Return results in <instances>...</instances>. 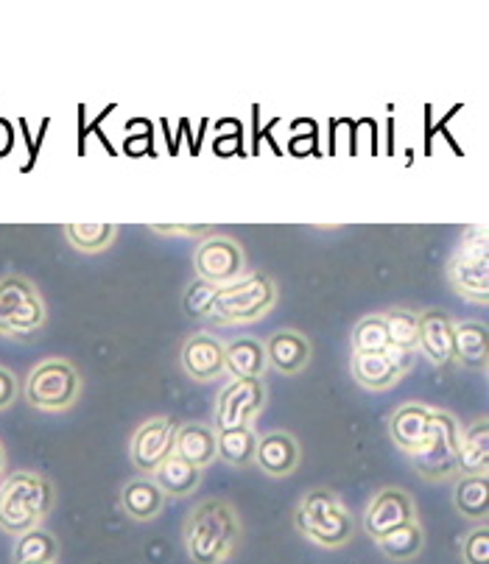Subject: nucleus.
<instances>
[{
	"label": "nucleus",
	"mask_w": 489,
	"mask_h": 564,
	"mask_svg": "<svg viewBox=\"0 0 489 564\" xmlns=\"http://www.w3.org/2000/svg\"><path fill=\"white\" fill-rule=\"evenodd\" d=\"M241 522L227 500H205L185 522V547L194 564H221L232 556Z\"/></svg>",
	"instance_id": "f257e3e1"
},
{
	"label": "nucleus",
	"mask_w": 489,
	"mask_h": 564,
	"mask_svg": "<svg viewBox=\"0 0 489 564\" xmlns=\"http://www.w3.org/2000/svg\"><path fill=\"white\" fill-rule=\"evenodd\" d=\"M54 506V484L40 473H14L0 487V531L23 536L40 529Z\"/></svg>",
	"instance_id": "f03ea898"
},
{
	"label": "nucleus",
	"mask_w": 489,
	"mask_h": 564,
	"mask_svg": "<svg viewBox=\"0 0 489 564\" xmlns=\"http://www.w3.org/2000/svg\"><path fill=\"white\" fill-rule=\"evenodd\" d=\"M278 305V282L269 274H243L241 280L221 285L213 296L210 316L216 325H249L267 316Z\"/></svg>",
	"instance_id": "7ed1b4c3"
},
{
	"label": "nucleus",
	"mask_w": 489,
	"mask_h": 564,
	"mask_svg": "<svg viewBox=\"0 0 489 564\" xmlns=\"http://www.w3.org/2000/svg\"><path fill=\"white\" fill-rule=\"evenodd\" d=\"M294 525L322 547H341L356 534V520L330 489H311L296 506Z\"/></svg>",
	"instance_id": "20e7f679"
},
{
	"label": "nucleus",
	"mask_w": 489,
	"mask_h": 564,
	"mask_svg": "<svg viewBox=\"0 0 489 564\" xmlns=\"http://www.w3.org/2000/svg\"><path fill=\"white\" fill-rule=\"evenodd\" d=\"M447 280L459 296L467 302L489 300V254H487V229L483 224H472L465 229L459 249L447 263Z\"/></svg>",
	"instance_id": "39448f33"
},
{
	"label": "nucleus",
	"mask_w": 489,
	"mask_h": 564,
	"mask_svg": "<svg viewBox=\"0 0 489 564\" xmlns=\"http://www.w3.org/2000/svg\"><path fill=\"white\" fill-rule=\"evenodd\" d=\"M82 375L70 360L48 358L36 364L25 378V400L36 411H67L79 400Z\"/></svg>",
	"instance_id": "423d86ee"
},
{
	"label": "nucleus",
	"mask_w": 489,
	"mask_h": 564,
	"mask_svg": "<svg viewBox=\"0 0 489 564\" xmlns=\"http://www.w3.org/2000/svg\"><path fill=\"white\" fill-rule=\"evenodd\" d=\"M45 318L43 296L25 276L9 274L0 280V336H31Z\"/></svg>",
	"instance_id": "0eeeda50"
},
{
	"label": "nucleus",
	"mask_w": 489,
	"mask_h": 564,
	"mask_svg": "<svg viewBox=\"0 0 489 564\" xmlns=\"http://www.w3.org/2000/svg\"><path fill=\"white\" fill-rule=\"evenodd\" d=\"M459 422L454 414L431 411V431L417 453H411V464L425 480H447L456 475V447H459Z\"/></svg>",
	"instance_id": "6e6552de"
},
{
	"label": "nucleus",
	"mask_w": 489,
	"mask_h": 564,
	"mask_svg": "<svg viewBox=\"0 0 489 564\" xmlns=\"http://www.w3.org/2000/svg\"><path fill=\"white\" fill-rule=\"evenodd\" d=\"M267 409V386L258 378L232 380L221 389L216 402V433L252 425Z\"/></svg>",
	"instance_id": "1a4fd4ad"
},
{
	"label": "nucleus",
	"mask_w": 489,
	"mask_h": 564,
	"mask_svg": "<svg viewBox=\"0 0 489 564\" xmlns=\"http://www.w3.org/2000/svg\"><path fill=\"white\" fill-rule=\"evenodd\" d=\"M194 269L196 280L210 282V285L221 289V285L241 280L243 269H247V258H243V249L232 238L210 235L196 247Z\"/></svg>",
	"instance_id": "9d476101"
},
{
	"label": "nucleus",
	"mask_w": 489,
	"mask_h": 564,
	"mask_svg": "<svg viewBox=\"0 0 489 564\" xmlns=\"http://www.w3.org/2000/svg\"><path fill=\"white\" fill-rule=\"evenodd\" d=\"M174 433L176 422L171 416H152V420H145L132 433V442H129V456H132L134 467L140 473L152 475L174 453Z\"/></svg>",
	"instance_id": "9b49d317"
},
{
	"label": "nucleus",
	"mask_w": 489,
	"mask_h": 564,
	"mask_svg": "<svg viewBox=\"0 0 489 564\" xmlns=\"http://www.w3.org/2000/svg\"><path fill=\"white\" fill-rule=\"evenodd\" d=\"M411 520H417V506H414L411 495L405 489L389 487L369 500L367 514H363V531L372 540H381L383 534L400 529Z\"/></svg>",
	"instance_id": "f8f14e48"
},
{
	"label": "nucleus",
	"mask_w": 489,
	"mask_h": 564,
	"mask_svg": "<svg viewBox=\"0 0 489 564\" xmlns=\"http://www.w3.org/2000/svg\"><path fill=\"white\" fill-rule=\"evenodd\" d=\"M414 367V355H398V352H369V355H356L352 352L350 369L352 378L358 386L369 391H387L403 378L409 369Z\"/></svg>",
	"instance_id": "ddd939ff"
},
{
	"label": "nucleus",
	"mask_w": 489,
	"mask_h": 564,
	"mask_svg": "<svg viewBox=\"0 0 489 564\" xmlns=\"http://www.w3.org/2000/svg\"><path fill=\"white\" fill-rule=\"evenodd\" d=\"M450 341H454V318L445 311L417 313V349L436 369H447L454 364Z\"/></svg>",
	"instance_id": "4468645a"
},
{
	"label": "nucleus",
	"mask_w": 489,
	"mask_h": 564,
	"mask_svg": "<svg viewBox=\"0 0 489 564\" xmlns=\"http://www.w3.org/2000/svg\"><path fill=\"white\" fill-rule=\"evenodd\" d=\"M182 369L194 380H216L224 375V344L207 333H196L182 347Z\"/></svg>",
	"instance_id": "2eb2a0df"
},
{
	"label": "nucleus",
	"mask_w": 489,
	"mask_h": 564,
	"mask_svg": "<svg viewBox=\"0 0 489 564\" xmlns=\"http://www.w3.org/2000/svg\"><path fill=\"white\" fill-rule=\"evenodd\" d=\"M254 464L272 478H285L300 467V442L285 431H272L258 438Z\"/></svg>",
	"instance_id": "dca6fc26"
},
{
	"label": "nucleus",
	"mask_w": 489,
	"mask_h": 564,
	"mask_svg": "<svg viewBox=\"0 0 489 564\" xmlns=\"http://www.w3.org/2000/svg\"><path fill=\"white\" fill-rule=\"evenodd\" d=\"M431 411L428 405H420V402H409V405H400L392 416H389V436H392L394 445L411 456L417 453L420 445L425 442L431 431Z\"/></svg>",
	"instance_id": "f3484780"
},
{
	"label": "nucleus",
	"mask_w": 489,
	"mask_h": 564,
	"mask_svg": "<svg viewBox=\"0 0 489 564\" xmlns=\"http://www.w3.org/2000/svg\"><path fill=\"white\" fill-rule=\"evenodd\" d=\"M174 453L194 464L196 469H205L216 462V427L205 422H185L176 425Z\"/></svg>",
	"instance_id": "a211bd4d"
},
{
	"label": "nucleus",
	"mask_w": 489,
	"mask_h": 564,
	"mask_svg": "<svg viewBox=\"0 0 489 564\" xmlns=\"http://www.w3.org/2000/svg\"><path fill=\"white\" fill-rule=\"evenodd\" d=\"M267 347V360L269 367L278 369L280 375H294L303 372L308 367L311 360V341L303 336V333L296 330H280L274 333L272 341L263 344Z\"/></svg>",
	"instance_id": "6ab92c4d"
},
{
	"label": "nucleus",
	"mask_w": 489,
	"mask_h": 564,
	"mask_svg": "<svg viewBox=\"0 0 489 564\" xmlns=\"http://www.w3.org/2000/svg\"><path fill=\"white\" fill-rule=\"evenodd\" d=\"M487 325L478 318H467V322H454V341H450V352L459 367L481 372L487 367Z\"/></svg>",
	"instance_id": "aec40b11"
},
{
	"label": "nucleus",
	"mask_w": 489,
	"mask_h": 564,
	"mask_svg": "<svg viewBox=\"0 0 489 564\" xmlns=\"http://www.w3.org/2000/svg\"><path fill=\"white\" fill-rule=\"evenodd\" d=\"M456 473L459 475H487L489 473V425L487 420L472 422L459 433L456 447Z\"/></svg>",
	"instance_id": "412c9836"
},
{
	"label": "nucleus",
	"mask_w": 489,
	"mask_h": 564,
	"mask_svg": "<svg viewBox=\"0 0 489 564\" xmlns=\"http://www.w3.org/2000/svg\"><path fill=\"white\" fill-rule=\"evenodd\" d=\"M267 347L254 338H236L224 347V372H230L236 380H260L267 375Z\"/></svg>",
	"instance_id": "4be33fe9"
},
{
	"label": "nucleus",
	"mask_w": 489,
	"mask_h": 564,
	"mask_svg": "<svg viewBox=\"0 0 489 564\" xmlns=\"http://www.w3.org/2000/svg\"><path fill=\"white\" fill-rule=\"evenodd\" d=\"M149 478L157 484V489L165 498H187V495H194L199 489L202 469H196L194 464H187L185 458L171 453Z\"/></svg>",
	"instance_id": "5701e85b"
},
{
	"label": "nucleus",
	"mask_w": 489,
	"mask_h": 564,
	"mask_svg": "<svg viewBox=\"0 0 489 564\" xmlns=\"http://www.w3.org/2000/svg\"><path fill=\"white\" fill-rule=\"evenodd\" d=\"M163 503H165V495L160 492L157 484H154L149 475L129 480L121 492L123 511H127V514L138 522L154 520V517L163 511Z\"/></svg>",
	"instance_id": "b1692460"
},
{
	"label": "nucleus",
	"mask_w": 489,
	"mask_h": 564,
	"mask_svg": "<svg viewBox=\"0 0 489 564\" xmlns=\"http://www.w3.org/2000/svg\"><path fill=\"white\" fill-rule=\"evenodd\" d=\"M454 506L461 517L487 522L489 517V478L487 475H459L454 487Z\"/></svg>",
	"instance_id": "393cba45"
},
{
	"label": "nucleus",
	"mask_w": 489,
	"mask_h": 564,
	"mask_svg": "<svg viewBox=\"0 0 489 564\" xmlns=\"http://www.w3.org/2000/svg\"><path fill=\"white\" fill-rule=\"evenodd\" d=\"M254 453H258V436H254L252 425L216 433V458L227 462L230 467H249L254 464Z\"/></svg>",
	"instance_id": "a878e982"
},
{
	"label": "nucleus",
	"mask_w": 489,
	"mask_h": 564,
	"mask_svg": "<svg viewBox=\"0 0 489 564\" xmlns=\"http://www.w3.org/2000/svg\"><path fill=\"white\" fill-rule=\"evenodd\" d=\"M378 542V547H381V553L387 558H392V562H411L414 556H420V551L425 547V534H423V525H420V520H411L405 522V525H400V529L389 531V534H383Z\"/></svg>",
	"instance_id": "bb28decb"
},
{
	"label": "nucleus",
	"mask_w": 489,
	"mask_h": 564,
	"mask_svg": "<svg viewBox=\"0 0 489 564\" xmlns=\"http://www.w3.org/2000/svg\"><path fill=\"white\" fill-rule=\"evenodd\" d=\"M62 232L67 235L73 247L79 249V252H104L116 243L118 238V227L116 224H65Z\"/></svg>",
	"instance_id": "cd10ccee"
},
{
	"label": "nucleus",
	"mask_w": 489,
	"mask_h": 564,
	"mask_svg": "<svg viewBox=\"0 0 489 564\" xmlns=\"http://www.w3.org/2000/svg\"><path fill=\"white\" fill-rule=\"evenodd\" d=\"M383 325H387L389 349L398 355L417 352V313L411 311H387L383 313Z\"/></svg>",
	"instance_id": "c85d7f7f"
},
{
	"label": "nucleus",
	"mask_w": 489,
	"mask_h": 564,
	"mask_svg": "<svg viewBox=\"0 0 489 564\" xmlns=\"http://www.w3.org/2000/svg\"><path fill=\"white\" fill-rule=\"evenodd\" d=\"M59 545L54 536L43 529H34L29 534L18 536L14 545V564H54Z\"/></svg>",
	"instance_id": "c756f323"
},
{
	"label": "nucleus",
	"mask_w": 489,
	"mask_h": 564,
	"mask_svg": "<svg viewBox=\"0 0 489 564\" xmlns=\"http://www.w3.org/2000/svg\"><path fill=\"white\" fill-rule=\"evenodd\" d=\"M352 352L356 355L389 352L387 325H383L381 316H367L352 327Z\"/></svg>",
	"instance_id": "7c9ffc66"
},
{
	"label": "nucleus",
	"mask_w": 489,
	"mask_h": 564,
	"mask_svg": "<svg viewBox=\"0 0 489 564\" xmlns=\"http://www.w3.org/2000/svg\"><path fill=\"white\" fill-rule=\"evenodd\" d=\"M216 291H218V285L196 280L185 294V311L196 318H207L210 316V305H213V296H216Z\"/></svg>",
	"instance_id": "2f4dec72"
},
{
	"label": "nucleus",
	"mask_w": 489,
	"mask_h": 564,
	"mask_svg": "<svg viewBox=\"0 0 489 564\" xmlns=\"http://www.w3.org/2000/svg\"><path fill=\"white\" fill-rule=\"evenodd\" d=\"M461 558L465 564H489V529L481 525V529L470 531L461 542Z\"/></svg>",
	"instance_id": "473e14b6"
},
{
	"label": "nucleus",
	"mask_w": 489,
	"mask_h": 564,
	"mask_svg": "<svg viewBox=\"0 0 489 564\" xmlns=\"http://www.w3.org/2000/svg\"><path fill=\"white\" fill-rule=\"evenodd\" d=\"M14 400H18V378L0 367V411H7Z\"/></svg>",
	"instance_id": "72a5a7b5"
},
{
	"label": "nucleus",
	"mask_w": 489,
	"mask_h": 564,
	"mask_svg": "<svg viewBox=\"0 0 489 564\" xmlns=\"http://www.w3.org/2000/svg\"><path fill=\"white\" fill-rule=\"evenodd\" d=\"M152 232L157 235H187V238H194V235H213V227H207V224H199V227H187V224H182V227H165V224H152Z\"/></svg>",
	"instance_id": "f704fd0d"
},
{
	"label": "nucleus",
	"mask_w": 489,
	"mask_h": 564,
	"mask_svg": "<svg viewBox=\"0 0 489 564\" xmlns=\"http://www.w3.org/2000/svg\"><path fill=\"white\" fill-rule=\"evenodd\" d=\"M3 467H7V451L0 445V475H3Z\"/></svg>",
	"instance_id": "c9c22d12"
}]
</instances>
